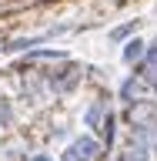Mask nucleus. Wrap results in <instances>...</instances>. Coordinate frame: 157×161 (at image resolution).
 <instances>
[{
    "label": "nucleus",
    "instance_id": "obj_1",
    "mask_svg": "<svg viewBox=\"0 0 157 161\" xmlns=\"http://www.w3.org/2000/svg\"><path fill=\"white\" fill-rule=\"evenodd\" d=\"M100 154H104L100 138H94V134H80V138H74V141L67 144L64 161H97Z\"/></svg>",
    "mask_w": 157,
    "mask_h": 161
},
{
    "label": "nucleus",
    "instance_id": "obj_2",
    "mask_svg": "<svg viewBox=\"0 0 157 161\" xmlns=\"http://www.w3.org/2000/svg\"><path fill=\"white\" fill-rule=\"evenodd\" d=\"M107 114H110V111H107V101L97 97V101L87 108V114H84V124H87V128H94V131H100V124H104V118H107Z\"/></svg>",
    "mask_w": 157,
    "mask_h": 161
},
{
    "label": "nucleus",
    "instance_id": "obj_3",
    "mask_svg": "<svg viewBox=\"0 0 157 161\" xmlns=\"http://www.w3.org/2000/svg\"><path fill=\"white\" fill-rule=\"evenodd\" d=\"M114 138H117V114L110 111L107 118H104V124H100V144H104V151L114 148Z\"/></svg>",
    "mask_w": 157,
    "mask_h": 161
},
{
    "label": "nucleus",
    "instance_id": "obj_4",
    "mask_svg": "<svg viewBox=\"0 0 157 161\" xmlns=\"http://www.w3.org/2000/svg\"><path fill=\"white\" fill-rule=\"evenodd\" d=\"M147 57V47H144V40H130L127 47H124V60L127 64H137V60Z\"/></svg>",
    "mask_w": 157,
    "mask_h": 161
},
{
    "label": "nucleus",
    "instance_id": "obj_5",
    "mask_svg": "<svg viewBox=\"0 0 157 161\" xmlns=\"http://www.w3.org/2000/svg\"><path fill=\"white\" fill-rule=\"evenodd\" d=\"M130 30H134V24H124V27H117V30H110V40H124L130 34Z\"/></svg>",
    "mask_w": 157,
    "mask_h": 161
},
{
    "label": "nucleus",
    "instance_id": "obj_6",
    "mask_svg": "<svg viewBox=\"0 0 157 161\" xmlns=\"http://www.w3.org/2000/svg\"><path fill=\"white\" fill-rule=\"evenodd\" d=\"M10 124V104H0V128Z\"/></svg>",
    "mask_w": 157,
    "mask_h": 161
},
{
    "label": "nucleus",
    "instance_id": "obj_7",
    "mask_svg": "<svg viewBox=\"0 0 157 161\" xmlns=\"http://www.w3.org/2000/svg\"><path fill=\"white\" fill-rule=\"evenodd\" d=\"M144 60H154V64H157V40L147 47V57H144Z\"/></svg>",
    "mask_w": 157,
    "mask_h": 161
},
{
    "label": "nucleus",
    "instance_id": "obj_8",
    "mask_svg": "<svg viewBox=\"0 0 157 161\" xmlns=\"http://www.w3.org/2000/svg\"><path fill=\"white\" fill-rule=\"evenodd\" d=\"M30 161H54V158H47V154H34Z\"/></svg>",
    "mask_w": 157,
    "mask_h": 161
}]
</instances>
